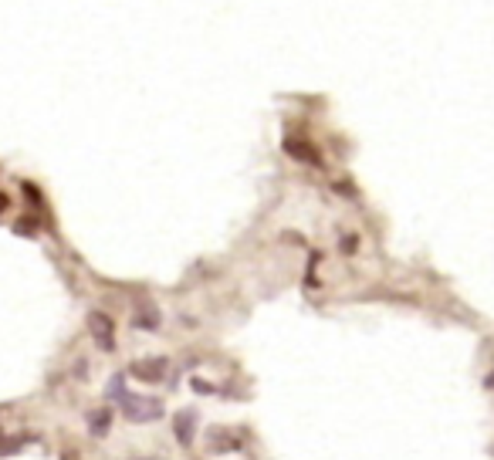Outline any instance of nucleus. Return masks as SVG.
<instances>
[{
	"label": "nucleus",
	"mask_w": 494,
	"mask_h": 460,
	"mask_svg": "<svg viewBox=\"0 0 494 460\" xmlns=\"http://www.w3.org/2000/svg\"><path fill=\"white\" fill-rule=\"evenodd\" d=\"M122 413L132 423H153V419L163 417V403L156 396H122Z\"/></svg>",
	"instance_id": "obj_1"
},
{
	"label": "nucleus",
	"mask_w": 494,
	"mask_h": 460,
	"mask_svg": "<svg viewBox=\"0 0 494 460\" xmlns=\"http://www.w3.org/2000/svg\"><path fill=\"white\" fill-rule=\"evenodd\" d=\"M136 329H146V332H156V329H160V315L153 311V305H149V311H146V308L136 311Z\"/></svg>",
	"instance_id": "obj_7"
},
{
	"label": "nucleus",
	"mask_w": 494,
	"mask_h": 460,
	"mask_svg": "<svg viewBox=\"0 0 494 460\" xmlns=\"http://www.w3.org/2000/svg\"><path fill=\"white\" fill-rule=\"evenodd\" d=\"M88 332L102 345V352H116V322H112L109 315L92 311V315H88Z\"/></svg>",
	"instance_id": "obj_2"
},
{
	"label": "nucleus",
	"mask_w": 494,
	"mask_h": 460,
	"mask_svg": "<svg viewBox=\"0 0 494 460\" xmlns=\"http://www.w3.org/2000/svg\"><path fill=\"white\" fill-rule=\"evenodd\" d=\"M197 413L193 410H183V413H176L173 417V430H176V440L183 443V447H190L193 443V437H197Z\"/></svg>",
	"instance_id": "obj_5"
},
{
	"label": "nucleus",
	"mask_w": 494,
	"mask_h": 460,
	"mask_svg": "<svg viewBox=\"0 0 494 460\" xmlns=\"http://www.w3.org/2000/svg\"><path fill=\"white\" fill-rule=\"evenodd\" d=\"M166 359H139V362H132V376L142 379V382H160L166 376Z\"/></svg>",
	"instance_id": "obj_4"
},
{
	"label": "nucleus",
	"mask_w": 494,
	"mask_h": 460,
	"mask_svg": "<svg viewBox=\"0 0 494 460\" xmlns=\"http://www.w3.org/2000/svg\"><path fill=\"white\" fill-rule=\"evenodd\" d=\"M285 153H288L294 163H308V166H322V156L312 142L305 139H285Z\"/></svg>",
	"instance_id": "obj_3"
},
{
	"label": "nucleus",
	"mask_w": 494,
	"mask_h": 460,
	"mask_svg": "<svg viewBox=\"0 0 494 460\" xmlns=\"http://www.w3.org/2000/svg\"><path fill=\"white\" fill-rule=\"evenodd\" d=\"M206 440H210V450H213V454H224V450H237V447H241V440H237L230 430H224V426L210 430Z\"/></svg>",
	"instance_id": "obj_6"
},
{
	"label": "nucleus",
	"mask_w": 494,
	"mask_h": 460,
	"mask_svg": "<svg viewBox=\"0 0 494 460\" xmlns=\"http://www.w3.org/2000/svg\"><path fill=\"white\" fill-rule=\"evenodd\" d=\"M88 426H92L95 437H105V433H109V410H95V413L88 417Z\"/></svg>",
	"instance_id": "obj_8"
},
{
	"label": "nucleus",
	"mask_w": 494,
	"mask_h": 460,
	"mask_svg": "<svg viewBox=\"0 0 494 460\" xmlns=\"http://www.w3.org/2000/svg\"><path fill=\"white\" fill-rule=\"evenodd\" d=\"M488 389H494V373H491V379H488Z\"/></svg>",
	"instance_id": "obj_9"
}]
</instances>
